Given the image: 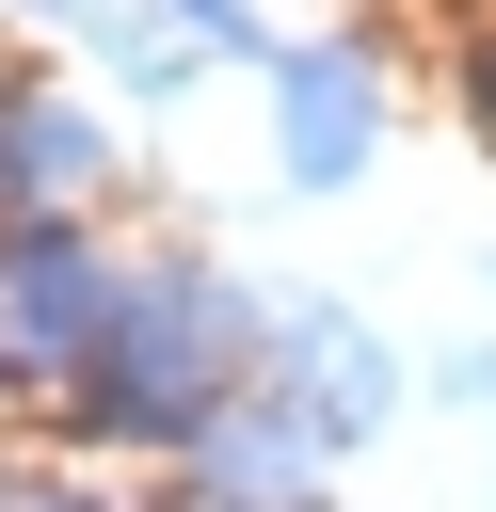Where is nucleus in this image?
Segmentation results:
<instances>
[{"instance_id":"obj_1","label":"nucleus","mask_w":496,"mask_h":512,"mask_svg":"<svg viewBox=\"0 0 496 512\" xmlns=\"http://www.w3.org/2000/svg\"><path fill=\"white\" fill-rule=\"evenodd\" d=\"M256 368H272V336H240V288H208L192 256H160V272H128L80 416L96 432H208L224 400H256Z\"/></svg>"},{"instance_id":"obj_2","label":"nucleus","mask_w":496,"mask_h":512,"mask_svg":"<svg viewBox=\"0 0 496 512\" xmlns=\"http://www.w3.org/2000/svg\"><path fill=\"white\" fill-rule=\"evenodd\" d=\"M112 304H128V272L96 256V224H0V368H80L96 384V352H112Z\"/></svg>"},{"instance_id":"obj_3","label":"nucleus","mask_w":496,"mask_h":512,"mask_svg":"<svg viewBox=\"0 0 496 512\" xmlns=\"http://www.w3.org/2000/svg\"><path fill=\"white\" fill-rule=\"evenodd\" d=\"M256 384H272V400L320 432V464H336V448H352V432L400 400V368H384V336H368L352 304H288V336H272V368H256Z\"/></svg>"},{"instance_id":"obj_4","label":"nucleus","mask_w":496,"mask_h":512,"mask_svg":"<svg viewBox=\"0 0 496 512\" xmlns=\"http://www.w3.org/2000/svg\"><path fill=\"white\" fill-rule=\"evenodd\" d=\"M272 112H288V176H304V192H352L368 144H384V96H368L352 48H288V64H272Z\"/></svg>"},{"instance_id":"obj_5","label":"nucleus","mask_w":496,"mask_h":512,"mask_svg":"<svg viewBox=\"0 0 496 512\" xmlns=\"http://www.w3.org/2000/svg\"><path fill=\"white\" fill-rule=\"evenodd\" d=\"M80 176H112L96 112H80V96H0V224H64Z\"/></svg>"},{"instance_id":"obj_6","label":"nucleus","mask_w":496,"mask_h":512,"mask_svg":"<svg viewBox=\"0 0 496 512\" xmlns=\"http://www.w3.org/2000/svg\"><path fill=\"white\" fill-rule=\"evenodd\" d=\"M192 32H224V48H256V0H176Z\"/></svg>"},{"instance_id":"obj_7","label":"nucleus","mask_w":496,"mask_h":512,"mask_svg":"<svg viewBox=\"0 0 496 512\" xmlns=\"http://www.w3.org/2000/svg\"><path fill=\"white\" fill-rule=\"evenodd\" d=\"M0 512H96V496H64V480H16V496H0Z\"/></svg>"},{"instance_id":"obj_8","label":"nucleus","mask_w":496,"mask_h":512,"mask_svg":"<svg viewBox=\"0 0 496 512\" xmlns=\"http://www.w3.org/2000/svg\"><path fill=\"white\" fill-rule=\"evenodd\" d=\"M480 384H496V368H480Z\"/></svg>"}]
</instances>
